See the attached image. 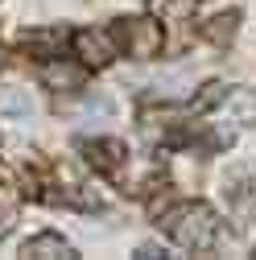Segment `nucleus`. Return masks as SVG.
<instances>
[{
  "instance_id": "f257e3e1",
  "label": "nucleus",
  "mask_w": 256,
  "mask_h": 260,
  "mask_svg": "<svg viewBox=\"0 0 256 260\" xmlns=\"http://www.w3.org/2000/svg\"><path fill=\"white\" fill-rule=\"evenodd\" d=\"M162 232L190 252H207L219 236V219L207 203H178L162 215Z\"/></svg>"
},
{
  "instance_id": "f03ea898",
  "label": "nucleus",
  "mask_w": 256,
  "mask_h": 260,
  "mask_svg": "<svg viewBox=\"0 0 256 260\" xmlns=\"http://www.w3.org/2000/svg\"><path fill=\"white\" fill-rule=\"evenodd\" d=\"M112 34H116V46L133 58H157L166 46V29L153 17H124L112 25Z\"/></svg>"
},
{
  "instance_id": "7ed1b4c3",
  "label": "nucleus",
  "mask_w": 256,
  "mask_h": 260,
  "mask_svg": "<svg viewBox=\"0 0 256 260\" xmlns=\"http://www.w3.org/2000/svg\"><path fill=\"white\" fill-rule=\"evenodd\" d=\"M71 46H75V58H83L87 67H108L112 54L120 50L116 34H100V29H79V34L71 38Z\"/></svg>"
},
{
  "instance_id": "20e7f679",
  "label": "nucleus",
  "mask_w": 256,
  "mask_h": 260,
  "mask_svg": "<svg viewBox=\"0 0 256 260\" xmlns=\"http://www.w3.org/2000/svg\"><path fill=\"white\" fill-rule=\"evenodd\" d=\"M21 42H25V50H34L38 58H62V54H67L71 34H67V29H58V25H46V29H34V34H25Z\"/></svg>"
},
{
  "instance_id": "39448f33",
  "label": "nucleus",
  "mask_w": 256,
  "mask_h": 260,
  "mask_svg": "<svg viewBox=\"0 0 256 260\" xmlns=\"http://www.w3.org/2000/svg\"><path fill=\"white\" fill-rule=\"evenodd\" d=\"M79 149L87 157V166H95L100 174H116L124 166V145L120 141H83Z\"/></svg>"
},
{
  "instance_id": "423d86ee",
  "label": "nucleus",
  "mask_w": 256,
  "mask_h": 260,
  "mask_svg": "<svg viewBox=\"0 0 256 260\" xmlns=\"http://www.w3.org/2000/svg\"><path fill=\"white\" fill-rule=\"evenodd\" d=\"M42 87H50V91H79L83 87V71L75 67V62H67V58H50L42 67Z\"/></svg>"
},
{
  "instance_id": "0eeeda50",
  "label": "nucleus",
  "mask_w": 256,
  "mask_h": 260,
  "mask_svg": "<svg viewBox=\"0 0 256 260\" xmlns=\"http://www.w3.org/2000/svg\"><path fill=\"white\" fill-rule=\"evenodd\" d=\"M25 256H42V260H71L75 256V248L62 240L58 232H42V236H34L25 244Z\"/></svg>"
},
{
  "instance_id": "6e6552de",
  "label": "nucleus",
  "mask_w": 256,
  "mask_h": 260,
  "mask_svg": "<svg viewBox=\"0 0 256 260\" xmlns=\"http://www.w3.org/2000/svg\"><path fill=\"white\" fill-rule=\"evenodd\" d=\"M0 112H21L25 116V112H34V104H29L21 91H0Z\"/></svg>"
},
{
  "instance_id": "1a4fd4ad",
  "label": "nucleus",
  "mask_w": 256,
  "mask_h": 260,
  "mask_svg": "<svg viewBox=\"0 0 256 260\" xmlns=\"http://www.w3.org/2000/svg\"><path fill=\"white\" fill-rule=\"evenodd\" d=\"M228 34H236V17H215L211 29H207L211 42H228Z\"/></svg>"
},
{
  "instance_id": "9d476101",
  "label": "nucleus",
  "mask_w": 256,
  "mask_h": 260,
  "mask_svg": "<svg viewBox=\"0 0 256 260\" xmlns=\"http://www.w3.org/2000/svg\"><path fill=\"white\" fill-rule=\"evenodd\" d=\"M13 215H17V207H13L9 199H0V232H9V223H13Z\"/></svg>"
},
{
  "instance_id": "9b49d317",
  "label": "nucleus",
  "mask_w": 256,
  "mask_h": 260,
  "mask_svg": "<svg viewBox=\"0 0 256 260\" xmlns=\"http://www.w3.org/2000/svg\"><path fill=\"white\" fill-rule=\"evenodd\" d=\"M0 67H5V50H0Z\"/></svg>"
}]
</instances>
